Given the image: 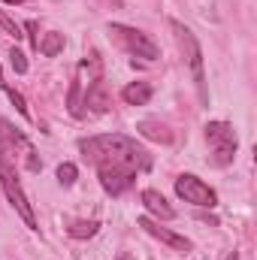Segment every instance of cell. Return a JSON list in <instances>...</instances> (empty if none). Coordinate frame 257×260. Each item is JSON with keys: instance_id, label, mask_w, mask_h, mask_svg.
Returning <instances> with one entry per match:
<instances>
[{"instance_id": "11", "label": "cell", "mask_w": 257, "mask_h": 260, "mask_svg": "<svg viewBox=\"0 0 257 260\" xmlns=\"http://www.w3.org/2000/svg\"><path fill=\"white\" fill-rule=\"evenodd\" d=\"M136 130H139V136H145V139H154V142H164V145H170V142H173V130L167 127L164 121L145 118V121H139V124H136Z\"/></svg>"}, {"instance_id": "19", "label": "cell", "mask_w": 257, "mask_h": 260, "mask_svg": "<svg viewBox=\"0 0 257 260\" xmlns=\"http://www.w3.org/2000/svg\"><path fill=\"white\" fill-rule=\"evenodd\" d=\"M6 94H9V100H12V106H15V109H18V112H21L24 118H30V112H27V103H24V97H21V94H18L15 88H9Z\"/></svg>"}, {"instance_id": "2", "label": "cell", "mask_w": 257, "mask_h": 260, "mask_svg": "<svg viewBox=\"0 0 257 260\" xmlns=\"http://www.w3.org/2000/svg\"><path fill=\"white\" fill-rule=\"evenodd\" d=\"M206 142H209V148H212V164H215V167L233 164L236 148H239V139H236L233 124H227V121H209V124H206Z\"/></svg>"}, {"instance_id": "21", "label": "cell", "mask_w": 257, "mask_h": 260, "mask_svg": "<svg viewBox=\"0 0 257 260\" xmlns=\"http://www.w3.org/2000/svg\"><path fill=\"white\" fill-rule=\"evenodd\" d=\"M224 260H239V251H233V254H227Z\"/></svg>"}, {"instance_id": "24", "label": "cell", "mask_w": 257, "mask_h": 260, "mask_svg": "<svg viewBox=\"0 0 257 260\" xmlns=\"http://www.w3.org/2000/svg\"><path fill=\"white\" fill-rule=\"evenodd\" d=\"M115 260H130V257H127V254H118V257H115Z\"/></svg>"}, {"instance_id": "17", "label": "cell", "mask_w": 257, "mask_h": 260, "mask_svg": "<svg viewBox=\"0 0 257 260\" xmlns=\"http://www.w3.org/2000/svg\"><path fill=\"white\" fill-rule=\"evenodd\" d=\"M9 61H12V70H15V73H21V76L27 73V55H24L21 49H12V52H9Z\"/></svg>"}, {"instance_id": "9", "label": "cell", "mask_w": 257, "mask_h": 260, "mask_svg": "<svg viewBox=\"0 0 257 260\" xmlns=\"http://www.w3.org/2000/svg\"><path fill=\"white\" fill-rule=\"evenodd\" d=\"M85 106L91 109V112H109L112 109V94H109V85L103 82V79H94L91 85H88V91H85Z\"/></svg>"}, {"instance_id": "6", "label": "cell", "mask_w": 257, "mask_h": 260, "mask_svg": "<svg viewBox=\"0 0 257 260\" xmlns=\"http://www.w3.org/2000/svg\"><path fill=\"white\" fill-rule=\"evenodd\" d=\"M176 194L182 197L185 203H191V206H200V209H215L218 206V194L203 179H197L191 173H185V176L176 179Z\"/></svg>"}, {"instance_id": "3", "label": "cell", "mask_w": 257, "mask_h": 260, "mask_svg": "<svg viewBox=\"0 0 257 260\" xmlns=\"http://www.w3.org/2000/svg\"><path fill=\"white\" fill-rule=\"evenodd\" d=\"M0 188H3L6 200L12 203V209L24 218V224H27L30 230H37V215H34V206L27 203V194H24V188H21L18 176H15V167H12L9 160H3V157H0Z\"/></svg>"}, {"instance_id": "23", "label": "cell", "mask_w": 257, "mask_h": 260, "mask_svg": "<svg viewBox=\"0 0 257 260\" xmlns=\"http://www.w3.org/2000/svg\"><path fill=\"white\" fill-rule=\"evenodd\" d=\"M0 88H6V82H3V70H0Z\"/></svg>"}, {"instance_id": "20", "label": "cell", "mask_w": 257, "mask_h": 260, "mask_svg": "<svg viewBox=\"0 0 257 260\" xmlns=\"http://www.w3.org/2000/svg\"><path fill=\"white\" fill-rule=\"evenodd\" d=\"M24 27H27V37H30V43H34V49H37V43H40V37H37V21H27Z\"/></svg>"}, {"instance_id": "18", "label": "cell", "mask_w": 257, "mask_h": 260, "mask_svg": "<svg viewBox=\"0 0 257 260\" xmlns=\"http://www.w3.org/2000/svg\"><path fill=\"white\" fill-rule=\"evenodd\" d=\"M0 27H3V30H6L9 37H15V40L21 37V27H18V24H15L12 18H9V12H6V9H0Z\"/></svg>"}, {"instance_id": "13", "label": "cell", "mask_w": 257, "mask_h": 260, "mask_svg": "<svg viewBox=\"0 0 257 260\" xmlns=\"http://www.w3.org/2000/svg\"><path fill=\"white\" fill-rule=\"evenodd\" d=\"M37 49L46 55V58H55V55H61L64 52V34H58V30H49L40 43H37Z\"/></svg>"}, {"instance_id": "5", "label": "cell", "mask_w": 257, "mask_h": 260, "mask_svg": "<svg viewBox=\"0 0 257 260\" xmlns=\"http://www.w3.org/2000/svg\"><path fill=\"white\" fill-rule=\"evenodd\" d=\"M109 37H112V40H115L124 52L136 55V58H148V61L160 58L157 43H154L148 34L136 30V27H127V24H109Z\"/></svg>"}, {"instance_id": "8", "label": "cell", "mask_w": 257, "mask_h": 260, "mask_svg": "<svg viewBox=\"0 0 257 260\" xmlns=\"http://www.w3.org/2000/svg\"><path fill=\"white\" fill-rule=\"evenodd\" d=\"M148 236H154V239H160L164 245H170V248H176V251H191V239H185V236H179V233H173V230H167V227H160V221H154V218H148V215H142L139 221H136Z\"/></svg>"}, {"instance_id": "14", "label": "cell", "mask_w": 257, "mask_h": 260, "mask_svg": "<svg viewBox=\"0 0 257 260\" xmlns=\"http://www.w3.org/2000/svg\"><path fill=\"white\" fill-rule=\"evenodd\" d=\"M82 106H85V100H82V79L76 76V79H73V85H70V97H67V109H70V115H73V118H82V112H85Z\"/></svg>"}, {"instance_id": "1", "label": "cell", "mask_w": 257, "mask_h": 260, "mask_svg": "<svg viewBox=\"0 0 257 260\" xmlns=\"http://www.w3.org/2000/svg\"><path fill=\"white\" fill-rule=\"evenodd\" d=\"M79 151L103 167V164H121V167H130L136 173H145L151 170V154L124 133H103V136H91V139H82L79 142Z\"/></svg>"}, {"instance_id": "16", "label": "cell", "mask_w": 257, "mask_h": 260, "mask_svg": "<svg viewBox=\"0 0 257 260\" xmlns=\"http://www.w3.org/2000/svg\"><path fill=\"white\" fill-rule=\"evenodd\" d=\"M76 179H79V170H76V164H61L58 167V182L70 188V185H76Z\"/></svg>"}, {"instance_id": "7", "label": "cell", "mask_w": 257, "mask_h": 260, "mask_svg": "<svg viewBox=\"0 0 257 260\" xmlns=\"http://www.w3.org/2000/svg\"><path fill=\"white\" fill-rule=\"evenodd\" d=\"M97 173H100L103 191L112 194V197H121L133 185V179H136V170L121 167V164H103V167H97Z\"/></svg>"}, {"instance_id": "12", "label": "cell", "mask_w": 257, "mask_h": 260, "mask_svg": "<svg viewBox=\"0 0 257 260\" xmlns=\"http://www.w3.org/2000/svg\"><path fill=\"white\" fill-rule=\"evenodd\" d=\"M151 85L148 82H130L127 88L121 91V100L127 103V106H145L148 100H151Z\"/></svg>"}, {"instance_id": "4", "label": "cell", "mask_w": 257, "mask_h": 260, "mask_svg": "<svg viewBox=\"0 0 257 260\" xmlns=\"http://www.w3.org/2000/svg\"><path fill=\"white\" fill-rule=\"evenodd\" d=\"M173 24V34H176V43L182 49V55L188 58V67H191V76H194V85L200 91V97L206 100V73H203V52H200V43L197 37L191 34V27H185L182 21H170Z\"/></svg>"}, {"instance_id": "10", "label": "cell", "mask_w": 257, "mask_h": 260, "mask_svg": "<svg viewBox=\"0 0 257 260\" xmlns=\"http://www.w3.org/2000/svg\"><path fill=\"white\" fill-rule=\"evenodd\" d=\"M142 206H145L154 218H160V221H173V218H176V209L167 203V197L160 194V191H154V188H145V191H142Z\"/></svg>"}, {"instance_id": "15", "label": "cell", "mask_w": 257, "mask_h": 260, "mask_svg": "<svg viewBox=\"0 0 257 260\" xmlns=\"http://www.w3.org/2000/svg\"><path fill=\"white\" fill-rule=\"evenodd\" d=\"M97 230H100L97 221H73V224L67 227V233H70L73 239H91Z\"/></svg>"}, {"instance_id": "22", "label": "cell", "mask_w": 257, "mask_h": 260, "mask_svg": "<svg viewBox=\"0 0 257 260\" xmlns=\"http://www.w3.org/2000/svg\"><path fill=\"white\" fill-rule=\"evenodd\" d=\"M3 3H15V6H18V3H24V0H3Z\"/></svg>"}]
</instances>
